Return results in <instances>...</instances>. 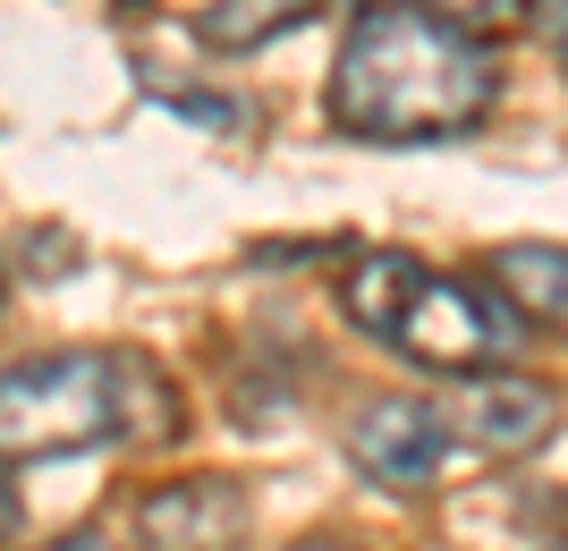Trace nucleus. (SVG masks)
Segmentation results:
<instances>
[{
	"mask_svg": "<svg viewBox=\"0 0 568 551\" xmlns=\"http://www.w3.org/2000/svg\"><path fill=\"white\" fill-rule=\"evenodd\" d=\"M339 314H348L365 339L399 348L407 365H425L442 382H467V374H493L518 348V314L500 306L484 280H450V272L416 264L407 246H365L339 272Z\"/></svg>",
	"mask_w": 568,
	"mask_h": 551,
	"instance_id": "obj_3",
	"label": "nucleus"
},
{
	"mask_svg": "<svg viewBox=\"0 0 568 551\" xmlns=\"http://www.w3.org/2000/svg\"><path fill=\"white\" fill-rule=\"evenodd\" d=\"M433 18H450V25H467V34H484V25H500V18H518L526 0H425Z\"/></svg>",
	"mask_w": 568,
	"mask_h": 551,
	"instance_id": "obj_9",
	"label": "nucleus"
},
{
	"mask_svg": "<svg viewBox=\"0 0 568 551\" xmlns=\"http://www.w3.org/2000/svg\"><path fill=\"white\" fill-rule=\"evenodd\" d=\"M348 467L382 492H442L458 467V432L433 399H407V390H382L348 416Z\"/></svg>",
	"mask_w": 568,
	"mask_h": 551,
	"instance_id": "obj_4",
	"label": "nucleus"
},
{
	"mask_svg": "<svg viewBox=\"0 0 568 551\" xmlns=\"http://www.w3.org/2000/svg\"><path fill=\"white\" fill-rule=\"evenodd\" d=\"M442 416H450L458 450H475V458H526V450H544L551 432H560V390L526 382V374H509V365H493V374H467V390H458Z\"/></svg>",
	"mask_w": 568,
	"mask_h": 551,
	"instance_id": "obj_5",
	"label": "nucleus"
},
{
	"mask_svg": "<svg viewBox=\"0 0 568 551\" xmlns=\"http://www.w3.org/2000/svg\"><path fill=\"white\" fill-rule=\"evenodd\" d=\"M18 527H26V501H18V476H9V458H0V551L18 543Z\"/></svg>",
	"mask_w": 568,
	"mask_h": 551,
	"instance_id": "obj_10",
	"label": "nucleus"
},
{
	"mask_svg": "<svg viewBox=\"0 0 568 551\" xmlns=\"http://www.w3.org/2000/svg\"><path fill=\"white\" fill-rule=\"evenodd\" d=\"M500 69L484 34L425 0H365L332 51V127L356 144H450L493 120Z\"/></svg>",
	"mask_w": 568,
	"mask_h": 551,
	"instance_id": "obj_1",
	"label": "nucleus"
},
{
	"mask_svg": "<svg viewBox=\"0 0 568 551\" xmlns=\"http://www.w3.org/2000/svg\"><path fill=\"white\" fill-rule=\"evenodd\" d=\"M560 551H568V527H560Z\"/></svg>",
	"mask_w": 568,
	"mask_h": 551,
	"instance_id": "obj_14",
	"label": "nucleus"
},
{
	"mask_svg": "<svg viewBox=\"0 0 568 551\" xmlns=\"http://www.w3.org/2000/svg\"><path fill=\"white\" fill-rule=\"evenodd\" d=\"M43 551H119L102 527H77V534H60V543H43Z\"/></svg>",
	"mask_w": 568,
	"mask_h": 551,
	"instance_id": "obj_12",
	"label": "nucleus"
},
{
	"mask_svg": "<svg viewBox=\"0 0 568 551\" xmlns=\"http://www.w3.org/2000/svg\"><path fill=\"white\" fill-rule=\"evenodd\" d=\"M484 288H493L518 323H551V331H568V246L560 238L493 246V255H484Z\"/></svg>",
	"mask_w": 568,
	"mask_h": 551,
	"instance_id": "obj_7",
	"label": "nucleus"
},
{
	"mask_svg": "<svg viewBox=\"0 0 568 551\" xmlns=\"http://www.w3.org/2000/svg\"><path fill=\"white\" fill-rule=\"evenodd\" d=\"M323 0H213L204 18H195V34H204V51H263L281 43L288 25H306Z\"/></svg>",
	"mask_w": 568,
	"mask_h": 551,
	"instance_id": "obj_8",
	"label": "nucleus"
},
{
	"mask_svg": "<svg viewBox=\"0 0 568 551\" xmlns=\"http://www.w3.org/2000/svg\"><path fill=\"white\" fill-rule=\"evenodd\" d=\"M179 432V390L128 348H51L0 374V458H77L102 441Z\"/></svg>",
	"mask_w": 568,
	"mask_h": 551,
	"instance_id": "obj_2",
	"label": "nucleus"
},
{
	"mask_svg": "<svg viewBox=\"0 0 568 551\" xmlns=\"http://www.w3.org/2000/svg\"><path fill=\"white\" fill-rule=\"evenodd\" d=\"M255 527V501L237 476H170L136 492V543L144 551H237Z\"/></svg>",
	"mask_w": 568,
	"mask_h": 551,
	"instance_id": "obj_6",
	"label": "nucleus"
},
{
	"mask_svg": "<svg viewBox=\"0 0 568 551\" xmlns=\"http://www.w3.org/2000/svg\"><path fill=\"white\" fill-rule=\"evenodd\" d=\"M288 551H348V543H332V534H306V543H288Z\"/></svg>",
	"mask_w": 568,
	"mask_h": 551,
	"instance_id": "obj_13",
	"label": "nucleus"
},
{
	"mask_svg": "<svg viewBox=\"0 0 568 551\" xmlns=\"http://www.w3.org/2000/svg\"><path fill=\"white\" fill-rule=\"evenodd\" d=\"M544 34H551V60L568 69V0H544Z\"/></svg>",
	"mask_w": 568,
	"mask_h": 551,
	"instance_id": "obj_11",
	"label": "nucleus"
}]
</instances>
